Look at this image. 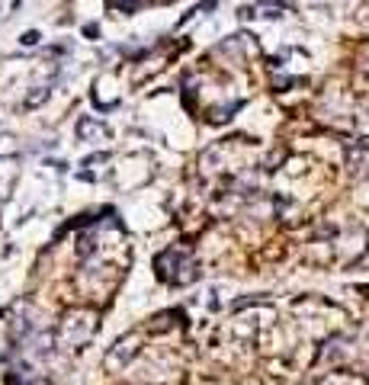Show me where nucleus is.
<instances>
[{
	"instance_id": "nucleus-2",
	"label": "nucleus",
	"mask_w": 369,
	"mask_h": 385,
	"mask_svg": "<svg viewBox=\"0 0 369 385\" xmlns=\"http://www.w3.org/2000/svg\"><path fill=\"white\" fill-rule=\"evenodd\" d=\"M35 42H39V32H26L23 35V45H35Z\"/></svg>"
},
{
	"instance_id": "nucleus-1",
	"label": "nucleus",
	"mask_w": 369,
	"mask_h": 385,
	"mask_svg": "<svg viewBox=\"0 0 369 385\" xmlns=\"http://www.w3.org/2000/svg\"><path fill=\"white\" fill-rule=\"evenodd\" d=\"M113 4H116L119 10H125V13H132V10L141 4V0H113Z\"/></svg>"
}]
</instances>
